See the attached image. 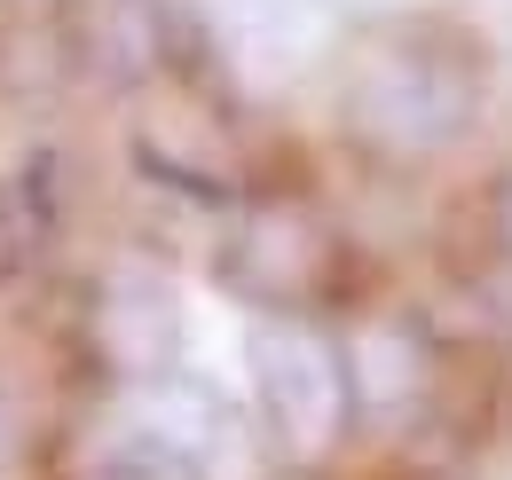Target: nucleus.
Wrapping results in <instances>:
<instances>
[{"label": "nucleus", "mask_w": 512, "mask_h": 480, "mask_svg": "<svg viewBox=\"0 0 512 480\" xmlns=\"http://www.w3.org/2000/svg\"><path fill=\"white\" fill-rule=\"evenodd\" d=\"M449 24H394L379 32V48H363L339 111L347 126L371 142V150H394V158H434L449 150L473 111H481V48H434Z\"/></svg>", "instance_id": "nucleus-1"}, {"label": "nucleus", "mask_w": 512, "mask_h": 480, "mask_svg": "<svg viewBox=\"0 0 512 480\" xmlns=\"http://www.w3.org/2000/svg\"><path fill=\"white\" fill-rule=\"evenodd\" d=\"M253 402L284 449H331L355 418L347 331H323L316 315H268L253 331Z\"/></svg>", "instance_id": "nucleus-2"}, {"label": "nucleus", "mask_w": 512, "mask_h": 480, "mask_svg": "<svg viewBox=\"0 0 512 480\" xmlns=\"http://www.w3.org/2000/svg\"><path fill=\"white\" fill-rule=\"evenodd\" d=\"M213 276L237 300L268 307V315H316L347 284V244L308 197H284V205H260V213L237 221V237L213 260Z\"/></svg>", "instance_id": "nucleus-3"}, {"label": "nucleus", "mask_w": 512, "mask_h": 480, "mask_svg": "<svg viewBox=\"0 0 512 480\" xmlns=\"http://www.w3.org/2000/svg\"><path fill=\"white\" fill-rule=\"evenodd\" d=\"M87 339H95V362L127 370V378H158L174 347H182V315H174V292L142 268H111L95 292H87Z\"/></svg>", "instance_id": "nucleus-4"}, {"label": "nucleus", "mask_w": 512, "mask_h": 480, "mask_svg": "<svg viewBox=\"0 0 512 480\" xmlns=\"http://www.w3.org/2000/svg\"><path fill=\"white\" fill-rule=\"evenodd\" d=\"M134 166H142L150 181H174L190 205H229V197H237L229 181H213V174H197V166H182V158H174V150H158V142H134Z\"/></svg>", "instance_id": "nucleus-5"}, {"label": "nucleus", "mask_w": 512, "mask_h": 480, "mask_svg": "<svg viewBox=\"0 0 512 480\" xmlns=\"http://www.w3.org/2000/svg\"><path fill=\"white\" fill-rule=\"evenodd\" d=\"M32 244H40V213L24 205V189H0V284L32 260Z\"/></svg>", "instance_id": "nucleus-6"}]
</instances>
